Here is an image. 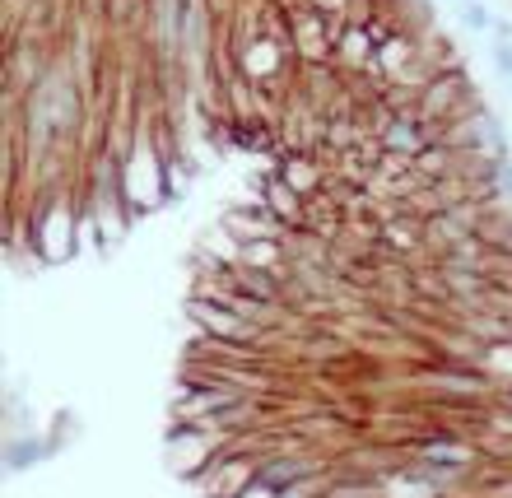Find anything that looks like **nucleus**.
I'll return each instance as SVG.
<instances>
[{"mask_svg":"<svg viewBox=\"0 0 512 498\" xmlns=\"http://www.w3.org/2000/svg\"><path fill=\"white\" fill-rule=\"evenodd\" d=\"M457 19L466 33H494V24H499V14L485 0H457Z\"/></svg>","mask_w":512,"mask_h":498,"instance_id":"1","label":"nucleus"},{"mask_svg":"<svg viewBox=\"0 0 512 498\" xmlns=\"http://www.w3.org/2000/svg\"><path fill=\"white\" fill-rule=\"evenodd\" d=\"M494 70L512 84V42H494Z\"/></svg>","mask_w":512,"mask_h":498,"instance_id":"2","label":"nucleus"},{"mask_svg":"<svg viewBox=\"0 0 512 498\" xmlns=\"http://www.w3.org/2000/svg\"><path fill=\"white\" fill-rule=\"evenodd\" d=\"M489 38H494V42H512V19H499V24H494V33H489Z\"/></svg>","mask_w":512,"mask_h":498,"instance_id":"3","label":"nucleus"},{"mask_svg":"<svg viewBox=\"0 0 512 498\" xmlns=\"http://www.w3.org/2000/svg\"><path fill=\"white\" fill-rule=\"evenodd\" d=\"M447 5H457V0H447Z\"/></svg>","mask_w":512,"mask_h":498,"instance_id":"4","label":"nucleus"}]
</instances>
